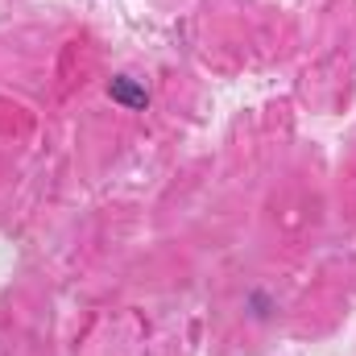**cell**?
Instances as JSON below:
<instances>
[{"mask_svg": "<svg viewBox=\"0 0 356 356\" xmlns=\"http://www.w3.org/2000/svg\"><path fill=\"white\" fill-rule=\"evenodd\" d=\"M108 95H112L120 108H145V104H149V91L141 88L137 79H129V75H116V79L108 83Z\"/></svg>", "mask_w": 356, "mask_h": 356, "instance_id": "cell-1", "label": "cell"}]
</instances>
